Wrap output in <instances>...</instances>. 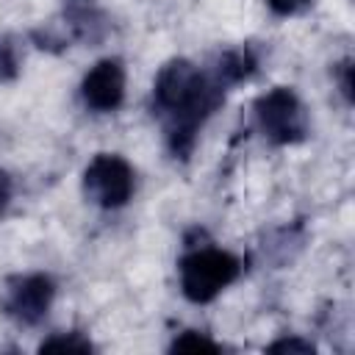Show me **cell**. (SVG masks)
Listing matches in <instances>:
<instances>
[{
    "mask_svg": "<svg viewBox=\"0 0 355 355\" xmlns=\"http://www.w3.org/2000/svg\"><path fill=\"white\" fill-rule=\"evenodd\" d=\"M222 83L208 80L191 61L175 58L155 78V105L166 116L169 144L178 155H186L194 144L197 128L219 105Z\"/></svg>",
    "mask_w": 355,
    "mask_h": 355,
    "instance_id": "cell-1",
    "label": "cell"
},
{
    "mask_svg": "<svg viewBox=\"0 0 355 355\" xmlns=\"http://www.w3.org/2000/svg\"><path fill=\"white\" fill-rule=\"evenodd\" d=\"M241 272V261L225 250H194L180 261V288L191 302H211Z\"/></svg>",
    "mask_w": 355,
    "mask_h": 355,
    "instance_id": "cell-2",
    "label": "cell"
},
{
    "mask_svg": "<svg viewBox=\"0 0 355 355\" xmlns=\"http://www.w3.org/2000/svg\"><path fill=\"white\" fill-rule=\"evenodd\" d=\"M255 116H258L261 130L275 144H294V141H302V136H305L302 103L286 86H277V89L261 94L255 100Z\"/></svg>",
    "mask_w": 355,
    "mask_h": 355,
    "instance_id": "cell-3",
    "label": "cell"
},
{
    "mask_svg": "<svg viewBox=\"0 0 355 355\" xmlns=\"http://www.w3.org/2000/svg\"><path fill=\"white\" fill-rule=\"evenodd\" d=\"M83 189L97 205L119 208L133 194V169L125 158L100 153L92 158V164L83 172Z\"/></svg>",
    "mask_w": 355,
    "mask_h": 355,
    "instance_id": "cell-4",
    "label": "cell"
},
{
    "mask_svg": "<svg viewBox=\"0 0 355 355\" xmlns=\"http://www.w3.org/2000/svg\"><path fill=\"white\" fill-rule=\"evenodd\" d=\"M53 294H55V286L47 275H25V277L11 280L6 308L22 324H36L50 311Z\"/></svg>",
    "mask_w": 355,
    "mask_h": 355,
    "instance_id": "cell-5",
    "label": "cell"
},
{
    "mask_svg": "<svg viewBox=\"0 0 355 355\" xmlns=\"http://www.w3.org/2000/svg\"><path fill=\"white\" fill-rule=\"evenodd\" d=\"M83 100L94 111H114L125 97V69L116 58L97 61L83 78Z\"/></svg>",
    "mask_w": 355,
    "mask_h": 355,
    "instance_id": "cell-6",
    "label": "cell"
},
{
    "mask_svg": "<svg viewBox=\"0 0 355 355\" xmlns=\"http://www.w3.org/2000/svg\"><path fill=\"white\" fill-rule=\"evenodd\" d=\"M252 69H255V58L250 55V50H233V53H227L219 61V78H222V83H239Z\"/></svg>",
    "mask_w": 355,
    "mask_h": 355,
    "instance_id": "cell-7",
    "label": "cell"
},
{
    "mask_svg": "<svg viewBox=\"0 0 355 355\" xmlns=\"http://www.w3.org/2000/svg\"><path fill=\"white\" fill-rule=\"evenodd\" d=\"M169 349H172V352H219L222 347H219L214 338H208L205 333L186 330V333H180V336L172 341Z\"/></svg>",
    "mask_w": 355,
    "mask_h": 355,
    "instance_id": "cell-8",
    "label": "cell"
},
{
    "mask_svg": "<svg viewBox=\"0 0 355 355\" xmlns=\"http://www.w3.org/2000/svg\"><path fill=\"white\" fill-rule=\"evenodd\" d=\"M92 341H86L80 333H67V336H53L42 341L39 352H92Z\"/></svg>",
    "mask_w": 355,
    "mask_h": 355,
    "instance_id": "cell-9",
    "label": "cell"
},
{
    "mask_svg": "<svg viewBox=\"0 0 355 355\" xmlns=\"http://www.w3.org/2000/svg\"><path fill=\"white\" fill-rule=\"evenodd\" d=\"M19 72V53L17 44L6 36H0V80H14Z\"/></svg>",
    "mask_w": 355,
    "mask_h": 355,
    "instance_id": "cell-10",
    "label": "cell"
},
{
    "mask_svg": "<svg viewBox=\"0 0 355 355\" xmlns=\"http://www.w3.org/2000/svg\"><path fill=\"white\" fill-rule=\"evenodd\" d=\"M266 352H300V355H313V344L300 341V338H280L266 347Z\"/></svg>",
    "mask_w": 355,
    "mask_h": 355,
    "instance_id": "cell-11",
    "label": "cell"
},
{
    "mask_svg": "<svg viewBox=\"0 0 355 355\" xmlns=\"http://www.w3.org/2000/svg\"><path fill=\"white\" fill-rule=\"evenodd\" d=\"M266 3H269V8H272L275 14H280V17H291V14L302 11V8H308L313 0H266Z\"/></svg>",
    "mask_w": 355,
    "mask_h": 355,
    "instance_id": "cell-12",
    "label": "cell"
},
{
    "mask_svg": "<svg viewBox=\"0 0 355 355\" xmlns=\"http://www.w3.org/2000/svg\"><path fill=\"white\" fill-rule=\"evenodd\" d=\"M338 69H341V92L347 100H352V67H349V61H344Z\"/></svg>",
    "mask_w": 355,
    "mask_h": 355,
    "instance_id": "cell-13",
    "label": "cell"
},
{
    "mask_svg": "<svg viewBox=\"0 0 355 355\" xmlns=\"http://www.w3.org/2000/svg\"><path fill=\"white\" fill-rule=\"evenodd\" d=\"M8 200H11V178L0 169V214L8 208Z\"/></svg>",
    "mask_w": 355,
    "mask_h": 355,
    "instance_id": "cell-14",
    "label": "cell"
}]
</instances>
